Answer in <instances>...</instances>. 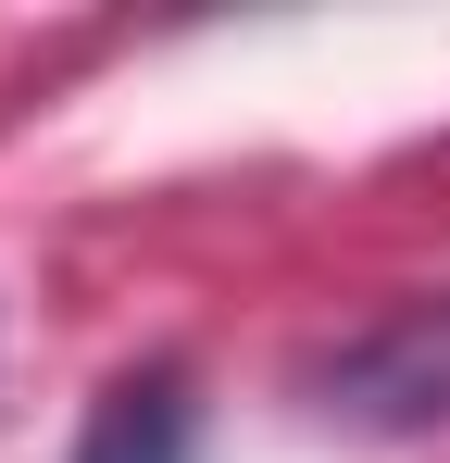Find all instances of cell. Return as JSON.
Segmentation results:
<instances>
[{"instance_id":"1","label":"cell","mask_w":450,"mask_h":463,"mask_svg":"<svg viewBox=\"0 0 450 463\" xmlns=\"http://www.w3.org/2000/svg\"><path fill=\"white\" fill-rule=\"evenodd\" d=\"M313 413L363 426V439H426L450 426V301H400L388 326L338 338L313 364Z\"/></svg>"},{"instance_id":"2","label":"cell","mask_w":450,"mask_h":463,"mask_svg":"<svg viewBox=\"0 0 450 463\" xmlns=\"http://www.w3.org/2000/svg\"><path fill=\"white\" fill-rule=\"evenodd\" d=\"M75 463H201V401L175 364H138V376H113L88 401V426H75Z\"/></svg>"}]
</instances>
